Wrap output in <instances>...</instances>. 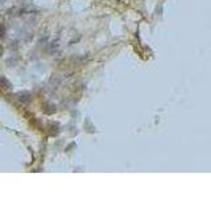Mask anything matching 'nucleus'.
Instances as JSON below:
<instances>
[{"instance_id":"obj_1","label":"nucleus","mask_w":211,"mask_h":198,"mask_svg":"<svg viewBox=\"0 0 211 198\" xmlns=\"http://www.w3.org/2000/svg\"><path fill=\"white\" fill-rule=\"evenodd\" d=\"M0 85H3V86H4V89H8V87H9L8 81L5 79L4 77H0Z\"/></svg>"},{"instance_id":"obj_2","label":"nucleus","mask_w":211,"mask_h":198,"mask_svg":"<svg viewBox=\"0 0 211 198\" xmlns=\"http://www.w3.org/2000/svg\"><path fill=\"white\" fill-rule=\"evenodd\" d=\"M30 97V94H20V101H23V102H28V98Z\"/></svg>"},{"instance_id":"obj_4","label":"nucleus","mask_w":211,"mask_h":198,"mask_svg":"<svg viewBox=\"0 0 211 198\" xmlns=\"http://www.w3.org/2000/svg\"><path fill=\"white\" fill-rule=\"evenodd\" d=\"M3 53V49H2V46H0V54H2Z\"/></svg>"},{"instance_id":"obj_3","label":"nucleus","mask_w":211,"mask_h":198,"mask_svg":"<svg viewBox=\"0 0 211 198\" xmlns=\"http://www.w3.org/2000/svg\"><path fill=\"white\" fill-rule=\"evenodd\" d=\"M3 33H4V25H2V35H0V36H2V37L4 36V35H3Z\"/></svg>"}]
</instances>
